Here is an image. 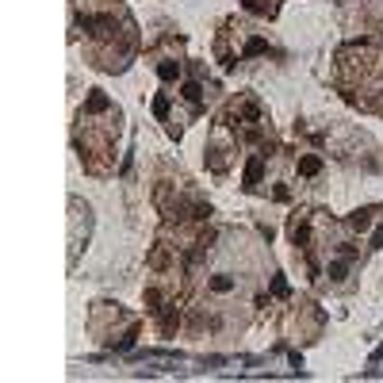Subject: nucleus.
Returning <instances> with one entry per match:
<instances>
[{
	"instance_id": "obj_1",
	"label": "nucleus",
	"mask_w": 383,
	"mask_h": 383,
	"mask_svg": "<svg viewBox=\"0 0 383 383\" xmlns=\"http://www.w3.org/2000/svg\"><path fill=\"white\" fill-rule=\"evenodd\" d=\"M123 135V111H119L100 88L88 92L85 108L77 115V149L81 165L92 176H108L115 165V138Z\"/></svg>"
},
{
	"instance_id": "obj_9",
	"label": "nucleus",
	"mask_w": 383,
	"mask_h": 383,
	"mask_svg": "<svg viewBox=\"0 0 383 383\" xmlns=\"http://www.w3.org/2000/svg\"><path fill=\"white\" fill-rule=\"evenodd\" d=\"M241 8L253 16H265V20H273V16L280 12V0H241Z\"/></svg>"
},
{
	"instance_id": "obj_5",
	"label": "nucleus",
	"mask_w": 383,
	"mask_h": 383,
	"mask_svg": "<svg viewBox=\"0 0 383 383\" xmlns=\"http://www.w3.org/2000/svg\"><path fill=\"white\" fill-rule=\"evenodd\" d=\"M119 322H127V314H123V307H119V303H92V311H88V330L96 333L104 345L115 338V326H119Z\"/></svg>"
},
{
	"instance_id": "obj_4",
	"label": "nucleus",
	"mask_w": 383,
	"mask_h": 383,
	"mask_svg": "<svg viewBox=\"0 0 383 383\" xmlns=\"http://www.w3.org/2000/svg\"><path fill=\"white\" fill-rule=\"evenodd\" d=\"M88 234H92V207L81 200H69V265H77Z\"/></svg>"
},
{
	"instance_id": "obj_8",
	"label": "nucleus",
	"mask_w": 383,
	"mask_h": 383,
	"mask_svg": "<svg viewBox=\"0 0 383 383\" xmlns=\"http://www.w3.org/2000/svg\"><path fill=\"white\" fill-rule=\"evenodd\" d=\"M295 169H299V176H307V181H314V176L322 173V157H319V154H299Z\"/></svg>"
},
{
	"instance_id": "obj_7",
	"label": "nucleus",
	"mask_w": 383,
	"mask_h": 383,
	"mask_svg": "<svg viewBox=\"0 0 383 383\" xmlns=\"http://www.w3.org/2000/svg\"><path fill=\"white\" fill-rule=\"evenodd\" d=\"M230 292H238V276L215 273V276L207 280V295H230Z\"/></svg>"
},
{
	"instance_id": "obj_2",
	"label": "nucleus",
	"mask_w": 383,
	"mask_h": 383,
	"mask_svg": "<svg viewBox=\"0 0 383 383\" xmlns=\"http://www.w3.org/2000/svg\"><path fill=\"white\" fill-rule=\"evenodd\" d=\"M234 154H238V135L219 119V123L211 127L207 149H203V161H207V169H211V173H219V176H222V173L230 169V161H234Z\"/></svg>"
},
{
	"instance_id": "obj_3",
	"label": "nucleus",
	"mask_w": 383,
	"mask_h": 383,
	"mask_svg": "<svg viewBox=\"0 0 383 383\" xmlns=\"http://www.w3.org/2000/svg\"><path fill=\"white\" fill-rule=\"evenodd\" d=\"M149 65H154V73L165 81V85H173L176 77H181V39L176 35H165L161 42L149 50Z\"/></svg>"
},
{
	"instance_id": "obj_6",
	"label": "nucleus",
	"mask_w": 383,
	"mask_h": 383,
	"mask_svg": "<svg viewBox=\"0 0 383 383\" xmlns=\"http://www.w3.org/2000/svg\"><path fill=\"white\" fill-rule=\"evenodd\" d=\"M287 330L303 333V341H314L322 333V311L314 303H299L292 314H287Z\"/></svg>"
}]
</instances>
